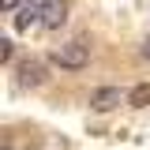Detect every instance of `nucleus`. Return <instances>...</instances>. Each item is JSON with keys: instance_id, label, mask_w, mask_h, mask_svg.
I'll return each mask as SVG.
<instances>
[{"instance_id": "obj_1", "label": "nucleus", "mask_w": 150, "mask_h": 150, "mask_svg": "<svg viewBox=\"0 0 150 150\" xmlns=\"http://www.w3.org/2000/svg\"><path fill=\"white\" fill-rule=\"evenodd\" d=\"M86 60H90V49H86L83 41H68V45L53 49V64L68 68V71H79V68H86Z\"/></svg>"}, {"instance_id": "obj_2", "label": "nucleus", "mask_w": 150, "mask_h": 150, "mask_svg": "<svg viewBox=\"0 0 150 150\" xmlns=\"http://www.w3.org/2000/svg\"><path fill=\"white\" fill-rule=\"evenodd\" d=\"M116 105H120V90L116 86H101V90L90 94V109H98V112H109Z\"/></svg>"}, {"instance_id": "obj_3", "label": "nucleus", "mask_w": 150, "mask_h": 150, "mask_svg": "<svg viewBox=\"0 0 150 150\" xmlns=\"http://www.w3.org/2000/svg\"><path fill=\"white\" fill-rule=\"evenodd\" d=\"M41 23H45L49 30H60V26L68 23V4H64V0H53V4H45V11H41Z\"/></svg>"}, {"instance_id": "obj_4", "label": "nucleus", "mask_w": 150, "mask_h": 150, "mask_svg": "<svg viewBox=\"0 0 150 150\" xmlns=\"http://www.w3.org/2000/svg\"><path fill=\"white\" fill-rule=\"evenodd\" d=\"M41 11H45V4H34V0H30V4H23V8L15 11V30H26V26H34L38 19H41Z\"/></svg>"}, {"instance_id": "obj_5", "label": "nucleus", "mask_w": 150, "mask_h": 150, "mask_svg": "<svg viewBox=\"0 0 150 150\" xmlns=\"http://www.w3.org/2000/svg\"><path fill=\"white\" fill-rule=\"evenodd\" d=\"M19 75H23V83H30V86H38V83L45 79V68H41L38 60H26V64L19 68Z\"/></svg>"}, {"instance_id": "obj_6", "label": "nucleus", "mask_w": 150, "mask_h": 150, "mask_svg": "<svg viewBox=\"0 0 150 150\" xmlns=\"http://www.w3.org/2000/svg\"><path fill=\"white\" fill-rule=\"evenodd\" d=\"M128 101L135 105V109H143V105L150 101V83H139V86L131 90V98H128Z\"/></svg>"}, {"instance_id": "obj_7", "label": "nucleus", "mask_w": 150, "mask_h": 150, "mask_svg": "<svg viewBox=\"0 0 150 150\" xmlns=\"http://www.w3.org/2000/svg\"><path fill=\"white\" fill-rule=\"evenodd\" d=\"M0 60H11V41H0Z\"/></svg>"}, {"instance_id": "obj_8", "label": "nucleus", "mask_w": 150, "mask_h": 150, "mask_svg": "<svg viewBox=\"0 0 150 150\" xmlns=\"http://www.w3.org/2000/svg\"><path fill=\"white\" fill-rule=\"evenodd\" d=\"M0 8L4 11H19V0H0Z\"/></svg>"}, {"instance_id": "obj_9", "label": "nucleus", "mask_w": 150, "mask_h": 150, "mask_svg": "<svg viewBox=\"0 0 150 150\" xmlns=\"http://www.w3.org/2000/svg\"><path fill=\"white\" fill-rule=\"evenodd\" d=\"M143 56H146V60H150V38H146V41H143Z\"/></svg>"}]
</instances>
